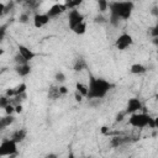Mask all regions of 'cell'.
<instances>
[{"instance_id":"30","label":"cell","mask_w":158,"mask_h":158,"mask_svg":"<svg viewBox=\"0 0 158 158\" xmlns=\"http://www.w3.org/2000/svg\"><path fill=\"white\" fill-rule=\"evenodd\" d=\"M15 90H16V95H17V94H22V93H25V91H26V84H25V83H21L19 86L15 88Z\"/></svg>"},{"instance_id":"23","label":"cell","mask_w":158,"mask_h":158,"mask_svg":"<svg viewBox=\"0 0 158 158\" xmlns=\"http://www.w3.org/2000/svg\"><path fill=\"white\" fill-rule=\"evenodd\" d=\"M14 60L16 62V64H26V63H28V60L25 59L20 53H17V54L14 57Z\"/></svg>"},{"instance_id":"22","label":"cell","mask_w":158,"mask_h":158,"mask_svg":"<svg viewBox=\"0 0 158 158\" xmlns=\"http://www.w3.org/2000/svg\"><path fill=\"white\" fill-rule=\"evenodd\" d=\"M120 20H121V19H120L118 16L110 14V20H109V22H110L114 27H118V25H120Z\"/></svg>"},{"instance_id":"27","label":"cell","mask_w":158,"mask_h":158,"mask_svg":"<svg viewBox=\"0 0 158 158\" xmlns=\"http://www.w3.org/2000/svg\"><path fill=\"white\" fill-rule=\"evenodd\" d=\"M14 5H15V1H14V0H10V1H9V2L5 5V10H4V14H9V12L12 10Z\"/></svg>"},{"instance_id":"13","label":"cell","mask_w":158,"mask_h":158,"mask_svg":"<svg viewBox=\"0 0 158 158\" xmlns=\"http://www.w3.org/2000/svg\"><path fill=\"white\" fill-rule=\"evenodd\" d=\"M126 142H130L128 137H118V136H115V137L111 138L110 144H111L112 147H120V146H122V144L126 143Z\"/></svg>"},{"instance_id":"46","label":"cell","mask_w":158,"mask_h":158,"mask_svg":"<svg viewBox=\"0 0 158 158\" xmlns=\"http://www.w3.org/2000/svg\"><path fill=\"white\" fill-rule=\"evenodd\" d=\"M23 1H27V0H23Z\"/></svg>"},{"instance_id":"21","label":"cell","mask_w":158,"mask_h":158,"mask_svg":"<svg viewBox=\"0 0 158 158\" xmlns=\"http://www.w3.org/2000/svg\"><path fill=\"white\" fill-rule=\"evenodd\" d=\"M107 5H109L107 0H98V7H99V11L101 14L107 10Z\"/></svg>"},{"instance_id":"2","label":"cell","mask_w":158,"mask_h":158,"mask_svg":"<svg viewBox=\"0 0 158 158\" xmlns=\"http://www.w3.org/2000/svg\"><path fill=\"white\" fill-rule=\"evenodd\" d=\"M107 9L110 10V14L116 15L122 20H127L130 19L133 11V2L132 1H112V2H109Z\"/></svg>"},{"instance_id":"3","label":"cell","mask_w":158,"mask_h":158,"mask_svg":"<svg viewBox=\"0 0 158 158\" xmlns=\"http://www.w3.org/2000/svg\"><path fill=\"white\" fill-rule=\"evenodd\" d=\"M16 151H17V143L15 141H12L11 138L5 139L0 144V157H2V156L12 157L16 154Z\"/></svg>"},{"instance_id":"29","label":"cell","mask_w":158,"mask_h":158,"mask_svg":"<svg viewBox=\"0 0 158 158\" xmlns=\"http://www.w3.org/2000/svg\"><path fill=\"white\" fill-rule=\"evenodd\" d=\"M54 79H56L57 81H59V83H63V81L65 80V75H64L62 72H57L56 75H54Z\"/></svg>"},{"instance_id":"35","label":"cell","mask_w":158,"mask_h":158,"mask_svg":"<svg viewBox=\"0 0 158 158\" xmlns=\"http://www.w3.org/2000/svg\"><path fill=\"white\" fill-rule=\"evenodd\" d=\"M74 96H75V100H77V101H79V102L83 100V95H81L79 91H77V90H75V94H74Z\"/></svg>"},{"instance_id":"8","label":"cell","mask_w":158,"mask_h":158,"mask_svg":"<svg viewBox=\"0 0 158 158\" xmlns=\"http://www.w3.org/2000/svg\"><path fill=\"white\" fill-rule=\"evenodd\" d=\"M139 109H142V104L139 101V99L137 98H132L128 100L127 102V109H126V114H133V112H137Z\"/></svg>"},{"instance_id":"32","label":"cell","mask_w":158,"mask_h":158,"mask_svg":"<svg viewBox=\"0 0 158 158\" xmlns=\"http://www.w3.org/2000/svg\"><path fill=\"white\" fill-rule=\"evenodd\" d=\"M6 27H7V25H2V26H0V42L2 41V38H4V36H5Z\"/></svg>"},{"instance_id":"4","label":"cell","mask_w":158,"mask_h":158,"mask_svg":"<svg viewBox=\"0 0 158 158\" xmlns=\"http://www.w3.org/2000/svg\"><path fill=\"white\" fill-rule=\"evenodd\" d=\"M148 118H149V116L147 114H137V112H133V114H131V117L128 118V123L131 126H133V127L143 128V127L147 126Z\"/></svg>"},{"instance_id":"34","label":"cell","mask_w":158,"mask_h":158,"mask_svg":"<svg viewBox=\"0 0 158 158\" xmlns=\"http://www.w3.org/2000/svg\"><path fill=\"white\" fill-rule=\"evenodd\" d=\"M151 35L153 37H158V26H154L151 28Z\"/></svg>"},{"instance_id":"10","label":"cell","mask_w":158,"mask_h":158,"mask_svg":"<svg viewBox=\"0 0 158 158\" xmlns=\"http://www.w3.org/2000/svg\"><path fill=\"white\" fill-rule=\"evenodd\" d=\"M17 49H19V53H20L25 59H27L28 62L36 57V53H35L32 49H30L28 47L23 46V44H19V46H17Z\"/></svg>"},{"instance_id":"33","label":"cell","mask_w":158,"mask_h":158,"mask_svg":"<svg viewBox=\"0 0 158 158\" xmlns=\"http://www.w3.org/2000/svg\"><path fill=\"white\" fill-rule=\"evenodd\" d=\"M16 95V90H15V88L14 89H7L6 90V96L7 98H11V96H15Z\"/></svg>"},{"instance_id":"36","label":"cell","mask_w":158,"mask_h":158,"mask_svg":"<svg viewBox=\"0 0 158 158\" xmlns=\"http://www.w3.org/2000/svg\"><path fill=\"white\" fill-rule=\"evenodd\" d=\"M59 93H60V95H65V94L68 93V88H65V86H59Z\"/></svg>"},{"instance_id":"26","label":"cell","mask_w":158,"mask_h":158,"mask_svg":"<svg viewBox=\"0 0 158 158\" xmlns=\"http://www.w3.org/2000/svg\"><path fill=\"white\" fill-rule=\"evenodd\" d=\"M10 104V99L7 96H0V107L4 109L5 106H7Z\"/></svg>"},{"instance_id":"14","label":"cell","mask_w":158,"mask_h":158,"mask_svg":"<svg viewBox=\"0 0 158 158\" xmlns=\"http://www.w3.org/2000/svg\"><path fill=\"white\" fill-rule=\"evenodd\" d=\"M146 72H147V68H146L144 65H142V64L136 63V64H133V65L131 67V73H132V74H143V73H146Z\"/></svg>"},{"instance_id":"17","label":"cell","mask_w":158,"mask_h":158,"mask_svg":"<svg viewBox=\"0 0 158 158\" xmlns=\"http://www.w3.org/2000/svg\"><path fill=\"white\" fill-rule=\"evenodd\" d=\"M84 0H64V5L67 7V10H72V9H75L77 6H79Z\"/></svg>"},{"instance_id":"25","label":"cell","mask_w":158,"mask_h":158,"mask_svg":"<svg viewBox=\"0 0 158 158\" xmlns=\"http://www.w3.org/2000/svg\"><path fill=\"white\" fill-rule=\"evenodd\" d=\"M19 21H20L21 23H27V22L30 21V15H28L27 12L21 14V15H20V17H19Z\"/></svg>"},{"instance_id":"45","label":"cell","mask_w":158,"mask_h":158,"mask_svg":"<svg viewBox=\"0 0 158 158\" xmlns=\"http://www.w3.org/2000/svg\"><path fill=\"white\" fill-rule=\"evenodd\" d=\"M22 0H15V4H19V2H21Z\"/></svg>"},{"instance_id":"38","label":"cell","mask_w":158,"mask_h":158,"mask_svg":"<svg viewBox=\"0 0 158 158\" xmlns=\"http://www.w3.org/2000/svg\"><path fill=\"white\" fill-rule=\"evenodd\" d=\"M151 14H152L153 16H156V17H157V16H158V7H157V6H153V7H152V10H151Z\"/></svg>"},{"instance_id":"15","label":"cell","mask_w":158,"mask_h":158,"mask_svg":"<svg viewBox=\"0 0 158 158\" xmlns=\"http://www.w3.org/2000/svg\"><path fill=\"white\" fill-rule=\"evenodd\" d=\"M73 69H74L75 72H80V70H83V69H86V62H85L83 58H78V59L75 60V63H74Z\"/></svg>"},{"instance_id":"40","label":"cell","mask_w":158,"mask_h":158,"mask_svg":"<svg viewBox=\"0 0 158 158\" xmlns=\"http://www.w3.org/2000/svg\"><path fill=\"white\" fill-rule=\"evenodd\" d=\"M4 10H5V5H4L2 2H0V17L5 15V14H4Z\"/></svg>"},{"instance_id":"7","label":"cell","mask_w":158,"mask_h":158,"mask_svg":"<svg viewBox=\"0 0 158 158\" xmlns=\"http://www.w3.org/2000/svg\"><path fill=\"white\" fill-rule=\"evenodd\" d=\"M65 10H67V7H65L64 4H54L53 6L49 7V10L46 12V15H47L49 19H52V17H56V16L63 14Z\"/></svg>"},{"instance_id":"18","label":"cell","mask_w":158,"mask_h":158,"mask_svg":"<svg viewBox=\"0 0 158 158\" xmlns=\"http://www.w3.org/2000/svg\"><path fill=\"white\" fill-rule=\"evenodd\" d=\"M86 31V23L84 21H81L80 23H78L74 28H73V32L77 33V35H84Z\"/></svg>"},{"instance_id":"20","label":"cell","mask_w":158,"mask_h":158,"mask_svg":"<svg viewBox=\"0 0 158 158\" xmlns=\"http://www.w3.org/2000/svg\"><path fill=\"white\" fill-rule=\"evenodd\" d=\"M14 121H15V117L12 115H6V116L1 117V123L4 125V127H7V126L12 125Z\"/></svg>"},{"instance_id":"44","label":"cell","mask_w":158,"mask_h":158,"mask_svg":"<svg viewBox=\"0 0 158 158\" xmlns=\"http://www.w3.org/2000/svg\"><path fill=\"white\" fill-rule=\"evenodd\" d=\"M4 52H5V51H4L2 48H0V56H2V54H4Z\"/></svg>"},{"instance_id":"1","label":"cell","mask_w":158,"mask_h":158,"mask_svg":"<svg viewBox=\"0 0 158 158\" xmlns=\"http://www.w3.org/2000/svg\"><path fill=\"white\" fill-rule=\"evenodd\" d=\"M112 88V85L101 78H94L90 77L89 86H88V99H101L104 98L109 90Z\"/></svg>"},{"instance_id":"43","label":"cell","mask_w":158,"mask_h":158,"mask_svg":"<svg viewBox=\"0 0 158 158\" xmlns=\"http://www.w3.org/2000/svg\"><path fill=\"white\" fill-rule=\"evenodd\" d=\"M4 128H5V127H4V125L1 123V117H0V131H1V130H4Z\"/></svg>"},{"instance_id":"42","label":"cell","mask_w":158,"mask_h":158,"mask_svg":"<svg viewBox=\"0 0 158 158\" xmlns=\"http://www.w3.org/2000/svg\"><path fill=\"white\" fill-rule=\"evenodd\" d=\"M46 157H47V158H56V157H57V154H47Z\"/></svg>"},{"instance_id":"12","label":"cell","mask_w":158,"mask_h":158,"mask_svg":"<svg viewBox=\"0 0 158 158\" xmlns=\"http://www.w3.org/2000/svg\"><path fill=\"white\" fill-rule=\"evenodd\" d=\"M25 137H26V130L25 128H20V130H17V131H15L12 133L11 139L15 141L16 143H19V142H22L25 139Z\"/></svg>"},{"instance_id":"9","label":"cell","mask_w":158,"mask_h":158,"mask_svg":"<svg viewBox=\"0 0 158 158\" xmlns=\"http://www.w3.org/2000/svg\"><path fill=\"white\" fill-rule=\"evenodd\" d=\"M49 20H51V19H49L46 14H36V15L33 16V25H35V27L41 28L42 26H44L46 23H48Z\"/></svg>"},{"instance_id":"24","label":"cell","mask_w":158,"mask_h":158,"mask_svg":"<svg viewBox=\"0 0 158 158\" xmlns=\"http://www.w3.org/2000/svg\"><path fill=\"white\" fill-rule=\"evenodd\" d=\"M25 5H26L30 10H35V9L37 7V5H38V1H37V0H27V1H25Z\"/></svg>"},{"instance_id":"31","label":"cell","mask_w":158,"mask_h":158,"mask_svg":"<svg viewBox=\"0 0 158 158\" xmlns=\"http://www.w3.org/2000/svg\"><path fill=\"white\" fill-rule=\"evenodd\" d=\"M4 109H5L6 115H12V114L15 112V106H14L12 104H9V105H7V106H5Z\"/></svg>"},{"instance_id":"11","label":"cell","mask_w":158,"mask_h":158,"mask_svg":"<svg viewBox=\"0 0 158 158\" xmlns=\"http://www.w3.org/2000/svg\"><path fill=\"white\" fill-rule=\"evenodd\" d=\"M15 70H16V73L20 77H26V75H28L31 73V67L28 65V63H26V64H17Z\"/></svg>"},{"instance_id":"41","label":"cell","mask_w":158,"mask_h":158,"mask_svg":"<svg viewBox=\"0 0 158 158\" xmlns=\"http://www.w3.org/2000/svg\"><path fill=\"white\" fill-rule=\"evenodd\" d=\"M107 130H109V128H107L106 126H102V127H101V132H102V133H107Z\"/></svg>"},{"instance_id":"37","label":"cell","mask_w":158,"mask_h":158,"mask_svg":"<svg viewBox=\"0 0 158 158\" xmlns=\"http://www.w3.org/2000/svg\"><path fill=\"white\" fill-rule=\"evenodd\" d=\"M125 115H126V112H120V114H118V115L116 116V121H117V122L122 121V120H123V116H125Z\"/></svg>"},{"instance_id":"16","label":"cell","mask_w":158,"mask_h":158,"mask_svg":"<svg viewBox=\"0 0 158 158\" xmlns=\"http://www.w3.org/2000/svg\"><path fill=\"white\" fill-rule=\"evenodd\" d=\"M60 96V93H59V86H51L49 90H48V98L52 99V100H56Z\"/></svg>"},{"instance_id":"6","label":"cell","mask_w":158,"mask_h":158,"mask_svg":"<svg viewBox=\"0 0 158 158\" xmlns=\"http://www.w3.org/2000/svg\"><path fill=\"white\" fill-rule=\"evenodd\" d=\"M81 21H84V16L75 9H72L68 16V22H69V28L73 30L78 23H80Z\"/></svg>"},{"instance_id":"39","label":"cell","mask_w":158,"mask_h":158,"mask_svg":"<svg viewBox=\"0 0 158 158\" xmlns=\"http://www.w3.org/2000/svg\"><path fill=\"white\" fill-rule=\"evenodd\" d=\"M22 111V106L20 105V104H17V105H15V112H17V114H20Z\"/></svg>"},{"instance_id":"5","label":"cell","mask_w":158,"mask_h":158,"mask_svg":"<svg viewBox=\"0 0 158 158\" xmlns=\"http://www.w3.org/2000/svg\"><path fill=\"white\" fill-rule=\"evenodd\" d=\"M132 43H133L132 37H131L128 33H122V35H120V36H118V38L116 40L115 46H116V48H117V49L123 51V49H126L127 47H130Z\"/></svg>"},{"instance_id":"28","label":"cell","mask_w":158,"mask_h":158,"mask_svg":"<svg viewBox=\"0 0 158 158\" xmlns=\"http://www.w3.org/2000/svg\"><path fill=\"white\" fill-rule=\"evenodd\" d=\"M94 22L95 23H105L106 22V19L102 16V14H99V15H96L94 17Z\"/></svg>"},{"instance_id":"19","label":"cell","mask_w":158,"mask_h":158,"mask_svg":"<svg viewBox=\"0 0 158 158\" xmlns=\"http://www.w3.org/2000/svg\"><path fill=\"white\" fill-rule=\"evenodd\" d=\"M75 89H77V91H79L83 96H86V95H88V86H86L85 84L78 81V83L75 84Z\"/></svg>"},{"instance_id":"47","label":"cell","mask_w":158,"mask_h":158,"mask_svg":"<svg viewBox=\"0 0 158 158\" xmlns=\"http://www.w3.org/2000/svg\"><path fill=\"white\" fill-rule=\"evenodd\" d=\"M37 1H40V0H37Z\"/></svg>"}]
</instances>
